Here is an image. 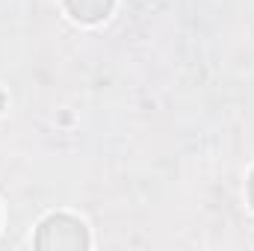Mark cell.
Masks as SVG:
<instances>
[{
	"instance_id": "3957f363",
	"label": "cell",
	"mask_w": 254,
	"mask_h": 251,
	"mask_svg": "<svg viewBox=\"0 0 254 251\" xmlns=\"http://www.w3.org/2000/svg\"><path fill=\"white\" fill-rule=\"evenodd\" d=\"M249 201H252V207H254V172H252V178H249Z\"/></svg>"
},
{
	"instance_id": "7a4b0ae2",
	"label": "cell",
	"mask_w": 254,
	"mask_h": 251,
	"mask_svg": "<svg viewBox=\"0 0 254 251\" xmlns=\"http://www.w3.org/2000/svg\"><path fill=\"white\" fill-rule=\"evenodd\" d=\"M113 3H116V0H65L68 12H71L77 21H83V24H95V21L107 18L110 9H113Z\"/></svg>"
},
{
	"instance_id": "6da1fadb",
	"label": "cell",
	"mask_w": 254,
	"mask_h": 251,
	"mask_svg": "<svg viewBox=\"0 0 254 251\" xmlns=\"http://www.w3.org/2000/svg\"><path fill=\"white\" fill-rule=\"evenodd\" d=\"M89 246V234H86V225L74 216H65V213H57V216H48L39 231H36V249L45 251H80Z\"/></svg>"
}]
</instances>
